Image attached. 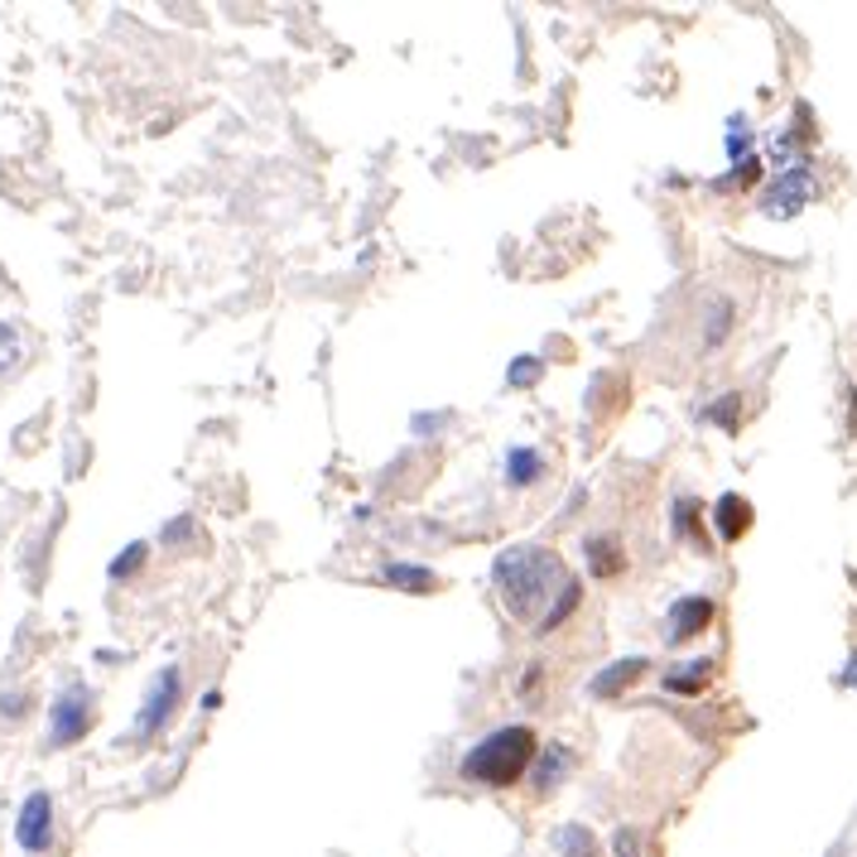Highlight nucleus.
Listing matches in <instances>:
<instances>
[{"label": "nucleus", "mask_w": 857, "mask_h": 857, "mask_svg": "<svg viewBox=\"0 0 857 857\" xmlns=\"http://www.w3.org/2000/svg\"><path fill=\"white\" fill-rule=\"evenodd\" d=\"M491 584H497L501 602L511 607V617H535L545 602H555L569 588V574L555 549L545 545H511L491 559ZM540 621V617H535Z\"/></svg>", "instance_id": "1"}, {"label": "nucleus", "mask_w": 857, "mask_h": 857, "mask_svg": "<svg viewBox=\"0 0 857 857\" xmlns=\"http://www.w3.org/2000/svg\"><path fill=\"white\" fill-rule=\"evenodd\" d=\"M535 751H540V743H535V733L526 728V723L491 728L482 743L468 747V757L458 761V776L472 780V786H487V790H506V786H516V780L530 771Z\"/></svg>", "instance_id": "2"}, {"label": "nucleus", "mask_w": 857, "mask_h": 857, "mask_svg": "<svg viewBox=\"0 0 857 857\" xmlns=\"http://www.w3.org/2000/svg\"><path fill=\"white\" fill-rule=\"evenodd\" d=\"M809 198H815V169H809L805 159H800V165H786L771 183L761 188L757 212H761V217H776V222H786V217H800V212H805Z\"/></svg>", "instance_id": "3"}, {"label": "nucleus", "mask_w": 857, "mask_h": 857, "mask_svg": "<svg viewBox=\"0 0 857 857\" xmlns=\"http://www.w3.org/2000/svg\"><path fill=\"white\" fill-rule=\"evenodd\" d=\"M92 728V694L87 685H68L49 708V747H72Z\"/></svg>", "instance_id": "4"}, {"label": "nucleus", "mask_w": 857, "mask_h": 857, "mask_svg": "<svg viewBox=\"0 0 857 857\" xmlns=\"http://www.w3.org/2000/svg\"><path fill=\"white\" fill-rule=\"evenodd\" d=\"M179 694H183V679H179V670H159L155 675V685H150V694H145V704H140V718H136V737L145 743V737H155L165 723L173 718V708H179Z\"/></svg>", "instance_id": "5"}, {"label": "nucleus", "mask_w": 857, "mask_h": 857, "mask_svg": "<svg viewBox=\"0 0 857 857\" xmlns=\"http://www.w3.org/2000/svg\"><path fill=\"white\" fill-rule=\"evenodd\" d=\"M718 617V602L704 598V592H689V598H675L670 612H665V641L670 646H685L694 636L708 631V621Z\"/></svg>", "instance_id": "6"}, {"label": "nucleus", "mask_w": 857, "mask_h": 857, "mask_svg": "<svg viewBox=\"0 0 857 857\" xmlns=\"http://www.w3.org/2000/svg\"><path fill=\"white\" fill-rule=\"evenodd\" d=\"M14 838H20L24 853H43L53 844V800L49 790H34L20 805V819H14Z\"/></svg>", "instance_id": "7"}, {"label": "nucleus", "mask_w": 857, "mask_h": 857, "mask_svg": "<svg viewBox=\"0 0 857 857\" xmlns=\"http://www.w3.org/2000/svg\"><path fill=\"white\" fill-rule=\"evenodd\" d=\"M751 501L747 497H737V491H723V497L714 501V530H718V540H728V545H737L743 535L751 530Z\"/></svg>", "instance_id": "8"}, {"label": "nucleus", "mask_w": 857, "mask_h": 857, "mask_svg": "<svg viewBox=\"0 0 857 857\" xmlns=\"http://www.w3.org/2000/svg\"><path fill=\"white\" fill-rule=\"evenodd\" d=\"M650 670V660L646 656H627V660H612L602 675H592V685H588V694L592 699H612V694H621V689H631L636 679H641Z\"/></svg>", "instance_id": "9"}, {"label": "nucleus", "mask_w": 857, "mask_h": 857, "mask_svg": "<svg viewBox=\"0 0 857 857\" xmlns=\"http://www.w3.org/2000/svg\"><path fill=\"white\" fill-rule=\"evenodd\" d=\"M584 564H588L592 578H617L621 564H627L621 540H612V535H588V540H584Z\"/></svg>", "instance_id": "10"}, {"label": "nucleus", "mask_w": 857, "mask_h": 857, "mask_svg": "<svg viewBox=\"0 0 857 857\" xmlns=\"http://www.w3.org/2000/svg\"><path fill=\"white\" fill-rule=\"evenodd\" d=\"M501 472H506V487H535V482L545 477V454H535V448L516 444V448H506Z\"/></svg>", "instance_id": "11"}, {"label": "nucleus", "mask_w": 857, "mask_h": 857, "mask_svg": "<svg viewBox=\"0 0 857 857\" xmlns=\"http://www.w3.org/2000/svg\"><path fill=\"white\" fill-rule=\"evenodd\" d=\"M574 771V751L569 747H545V751H535V766H530V780H535V790H555L564 776Z\"/></svg>", "instance_id": "12"}, {"label": "nucleus", "mask_w": 857, "mask_h": 857, "mask_svg": "<svg viewBox=\"0 0 857 857\" xmlns=\"http://www.w3.org/2000/svg\"><path fill=\"white\" fill-rule=\"evenodd\" d=\"M578 602H584V584H578V578H569V588H564L559 598L540 612V621H535V636H555V631L564 627V621H569V617L578 612Z\"/></svg>", "instance_id": "13"}, {"label": "nucleus", "mask_w": 857, "mask_h": 857, "mask_svg": "<svg viewBox=\"0 0 857 857\" xmlns=\"http://www.w3.org/2000/svg\"><path fill=\"white\" fill-rule=\"evenodd\" d=\"M381 578L390 588H400V592H429L439 578H434V569H425V564H405V559H390L381 564Z\"/></svg>", "instance_id": "14"}, {"label": "nucleus", "mask_w": 857, "mask_h": 857, "mask_svg": "<svg viewBox=\"0 0 857 857\" xmlns=\"http://www.w3.org/2000/svg\"><path fill=\"white\" fill-rule=\"evenodd\" d=\"M714 670H718V665L708 660V656H699V660H685V665H675V670L665 675L660 685L670 689V694H699V689L708 685V679H714Z\"/></svg>", "instance_id": "15"}, {"label": "nucleus", "mask_w": 857, "mask_h": 857, "mask_svg": "<svg viewBox=\"0 0 857 857\" xmlns=\"http://www.w3.org/2000/svg\"><path fill=\"white\" fill-rule=\"evenodd\" d=\"M670 516H675V535H679V540H699V526H704V506L699 501H694V497H675Z\"/></svg>", "instance_id": "16"}, {"label": "nucleus", "mask_w": 857, "mask_h": 857, "mask_svg": "<svg viewBox=\"0 0 857 857\" xmlns=\"http://www.w3.org/2000/svg\"><path fill=\"white\" fill-rule=\"evenodd\" d=\"M728 332H733V303L714 299V303H708V318H704V347H718Z\"/></svg>", "instance_id": "17"}, {"label": "nucleus", "mask_w": 857, "mask_h": 857, "mask_svg": "<svg viewBox=\"0 0 857 857\" xmlns=\"http://www.w3.org/2000/svg\"><path fill=\"white\" fill-rule=\"evenodd\" d=\"M704 419H714L723 434H737V429H743V396H718L704 410Z\"/></svg>", "instance_id": "18"}, {"label": "nucleus", "mask_w": 857, "mask_h": 857, "mask_svg": "<svg viewBox=\"0 0 857 857\" xmlns=\"http://www.w3.org/2000/svg\"><path fill=\"white\" fill-rule=\"evenodd\" d=\"M555 848L564 857H598V844H592V834L588 829H578V824H569V829H559L555 834Z\"/></svg>", "instance_id": "19"}, {"label": "nucleus", "mask_w": 857, "mask_h": 857, "mask_svg": "<svg viewBox=\"0 0 857 857\" xmlns=\"http://www.w3.org/2000/svg\"><path fill=\"white\" fill-rule=\"evenodd\" d=\"M545 376V367H540V357H516L511 361V371H506V386L511 390H526V386H535Z\"/></svg>", "instance_id": "20"}, {"label": "nucleus", "mask_w": 857, "mask_h": 857, "mask_svg": "<svg viewBox=\"0 0 857 857\" xmlns=\"http://www.w3.org/2000/svg\"><path fill=\"white\" fill-rule=\"evenodd\" d=\"M728 155H733V165H743V159H751L747 116H733V121H728Z\"/></svg>", "instance_id": "21"}, {"label": "nucleus", "mask_w": 857, "mask_h": 857, "mask_svg": "<svg viewBox=\"0 0 857 857\" xmlns=\"http://www.w3.org/2000/svg\"><path fill=\"white\" fill-rule=\"evenodd\" d=\"M145 555H150V545H140V540H136V545H126L121 555L111 559V578H130V574H136L140 564H145Z\"/></svg>", "instance_id": "22"}, {"label": "nucleus", "mask_w": 857, "mask_h": 857, "mask_svg": "<svg viewBox=\"0 0 857 857\" xmlns=\"http://www.w3.org/2000/svg\"><path fill=\"white\" fill-rule=\"evenodd\" d=\"M761 179V159L751 155V159H743V165H733V173L728 179H718V188H751Z\"/></svg>", "instance_id": "23"}, {"label": "nucleus", "mask_w": 857, "mask_h": 857, "mask_svg": "<svg viewBox=\"0 0 857 857\" xmlns=\"http://www.w3.org/2000/svg\"><path fill=\"white\" fill-rule=\"evenodd\" d=\"M24 352V342H20V332H14L10 323H0V371H10L14 361H20Z\"/></svg>", "instance_id": "24"}, {"label": "nucleus", "mask_w": 857, "mask_h": 857, "mask_svg": "<svg viewBox=\"0 0 857 857\" xmlns=\"http://www.w3.org/2000/svg\"><path fill=\"white\" fill-rule=\"evenodd\" d=\"M612 848H617V857H641V844H636V829H617V834H612Z\"/></svg>", "instance_id": "25"}, {"label": "nucleus", "mask_w": 857, "mask_h": 857, "mask_svg": "<svg viewBox=\"0 0 857 857\" xmlns=\"http://www.w3.org/2000/svg\"><path fill=\"white\" fill-rule=\"evenodd\" d=\"M838 689H857V650L848 656L844 670H838Z\"/></svg>", "instance_id": "26"}, {"label": "nucleus", "mask_w": 857, "mask_h": 857, "mask_svg": "<svg viewBox=\"0 0 857 857\" xmlns=\"http://www.w3.org/2000/svg\"><path fill=\"white\" fill-rule=\"evenodd\" d=\"M188 530H193V520H188V516H179V520H173V526L165 530V540H169V545H179V540H183Z\"/></svg>", "instance_id": "27"}, {"label": "nucleus", "mask_w": 857, "mask_h": 857, "mask_svg": "<svg viewBox=\"0 0 857 857\" xmlns=\"http://www.w3.org/2000/svg\"><path fill=\"white\" fill-rule=\"evenodd\" d=\"M20 708H24L20 694H6V699H0V714H6V718H20Z\"/></svg>", "instance_id": "28"}, {"label": "nucleus", "mask_w": 857, "mask_h": 857, "mask_svg": "<svg viewBox=\"0 0 857 857\" xmlns=\"http://www.w3.org/2000/svg\"><path fill=\"white\" fill-rule=\"evenodd\" d=\"M202 708H208V714H217V708H222V689H208V694H202Z\"/></svg>", "instance_id": "29"}, {"label": "nucleus", "mask_w": 857, "mask_h": 857, "mask_svg": "<svg viewBox=\"0 0 857 857\" xmlns=\"http://www.w3.org/2000/svg\"><path fill=\"white\" fill-rule=\"evenodd\" d=\"M824 857H848V838H838V844H834L829 853H824Z\"/></svg>", "instance_id": "30"}]
</instances>
